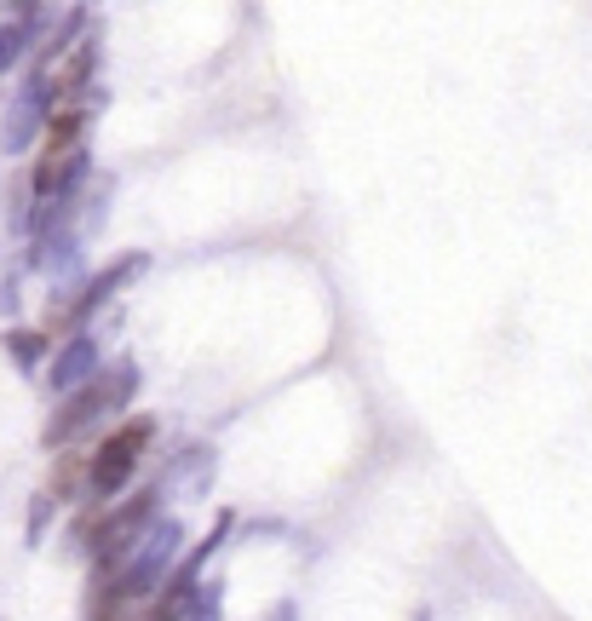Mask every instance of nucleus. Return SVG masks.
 <instances>
[{"instance_id":"f257e3e1","label":"nucleus","mask_w":592,"mask_h":621,"mask_svg":"<svg viewBox=\"0 0 592 621\" xmlns=\"http://www.w3.org/2000/svg\"><path fill=\"white\" fill-rule=\"evenodd\" d=\"M144 437H150V420H133L127 432H115L110 443H104L98 466H92V489H121V478L133 472L138 449H144Z\"/></svg>"}]
</instances>
